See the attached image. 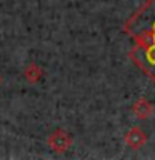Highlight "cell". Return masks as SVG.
Returning a JSON list of instances; mask_svg holds the SVG:
<instances>
[{
    "label": "cell",
    "mask_w": 155,
    "mask_h": 160,
    "mask_svg": "<svg viewBox=\"0 0 155 160\" xmlns=\"http://www.w3.org/2000/svg\"><path fill=\"white\" fill-rule=\"evenodd\" d=\"M132 112L135 113V117H138L140 120H145L153 113V105L148 98L140 97L137 102L132 105Z\"/></svg>",
    "instance_id": "cell-3"
},
{
    "label": "cell",
    "mask_w": 155,
    "mask_h": 160,
    "mask_svg": "<svg viewBox=\"0 0 155 160\" xmlns=\"http://www.w3.org/2000/svg\"><path fill=\"white\" fill-rule=\"evenodd\" d=\"M145 142H147V133L140 127H132L125 133V143H127V147L133 148V150H137L142 145H145Z\"/></svg>",
    "instance_id": "cell-2"
},
{
    "label": "cell",
    "mask_w": 155,
    "mask_h": 160,
    "mask_svg": "<svg viewBox=\"0 0 155 160\" xmlns=\"http://www.w3.org/2000/svg\"><path fill=\"white\" fill-rule=\"evenodd\" d=\"M25 77H27V78H28L32 83L37 82L38 77H40V70H38L37 65H28L27 70H25Z\"/></svg>",
    "instance_id": "cell-4"
},
{
    "label": "cell",
    "mask_w": 155,
    "mask_h": 160,
    "mask_svg": "<svg viewBox=\"0 0 155 160\" xmlns=\"http://www.w3.org/2000/svg\"><path fill=\"white\" fill-rule=\"evenodd\" d=\"M70 143H72V135L63 132V130H55V132L48 137V145L55 152H65Z\"/></svg>",
    "instance_id": "cell-1"
}]
</instances>
